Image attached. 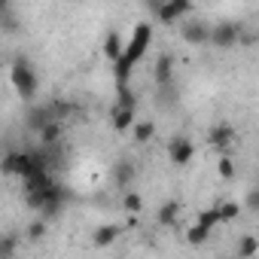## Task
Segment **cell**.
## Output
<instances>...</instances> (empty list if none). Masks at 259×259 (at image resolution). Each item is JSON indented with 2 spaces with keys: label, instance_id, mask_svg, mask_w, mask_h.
Instances as JSON below:
<instances>
[{
  "label": "cell",
  "instance_id": "obj_20",
  "mask_svg": "<svg viewBox=\"0 0 259 259\" xmlns=\"http://www.w3.org/2000/svg\"><path fill=\"white\" fill-rule=\"evenodd\" d=\"M210 232H213V229H207V226H201V223H192V226L186 229V241H189L192 247H201V244L210 241Z\"/></svg>",
  "mask_w": 259,
  "mask_h": 259
},
{
  "label": "cell",
  "instance_id": "obj_5",
  "mask_svg": "<svg viewBox=\"0 0 259 259\" xmlns=\"http://www.w3.org/2000/svg\"><path fill=\"white\" fill-rule=\"evenodd\" d=\"M180 37H183V43H189V46H207V43H210V25H207L204 19L186 16V19L180 22Z\"/></svg>",
  "mask_w": 259,
  "mask_h": 259
},
{
  "label": "cell",
  "instance_id": "obj_18",
  "mask_svg": "<svg viewBox=\"0 0 259 259\" xmlns=\"http://www.w3.org/2000/svg\"><path fill=\"white\" fill-rule=\"evenodd\" d=\"M25 235H28V241H31V244H40V241L49 235V220H46V217L31 220V223H28V229H25Z\"/></svg>",
  "mask_w": 259,
  "mask_h": 259
},
{
  "label": "cell",
  "instance_id": "obj_25",
  "mask_svg": "<svg viewBox=\"0 0 259 259\" xmlns=\"http://www.w3.org/2000/svg\"><path fill=\"white\" fill-rule=\"evenodd\" d=\"M238 256H256L259 253V241L253 238V235H241V241H238Z\"/></svg>",
  "mask_w": 259,
  "mask_h": 259
},
{
  "label": "cell",
  "instance_id": "obj_11",
  "mask_svg": "<svg viewBox=\"0 0 259 259\" xmlns=\"http://www.w3.org/2000/svg\"><path fill=\"white\" fill-rule=\"evenodd\" d=\"M153 79H156V85H159V89L174 85V55L162 52V55L156 58V64H153Z\"/></svg>",
  "mask_w": 259,
  "mask_h": 259
},
{
  "label": "cell",
  "instance_id": "obj_7",
  "mask_svg": "<svg viewBox=\"0 0 259 259\" xmlns=\"http://www.w3.org/2000/svg\"><path fill=\"white\" fill-rule=\"evenodd\" d=\"M52 119H58V110H55V104H46V107H31V110L25 113V132H31V135H40L43 128L52 122Z\"/></svg>",
  "mask_w": 259,
  "mask_h": 259
},
{
  "label": "cell",
  "instance_id": "obj_21",
  "mask_svg": "<svg viewBox=\"0 0 259 259\" xmlns=\"http://www.w3.org/2000/svg\"><path fill=\"white\" fill-rule=\"evenodd\" d=\"M116 107H135V110H138V95H135L132 82L116 85Z\"/></svg>",
  "mask_w": 259,
  "mask_h": 259
},
{
  "label": "cell",
  "instance_id": "obj_8",
  "mask_svg": "<svg viewBox=\"0 0 259 259\" xmlns=\"http://www.w3.org/2000/svg\"><path fill=\"white\" fill-rule=\"evenodd\" d=\"M64 204H67V189H64L61 183H52V186L46 189V201H43V207H40L37 213L46 217V220H55V217H61Z\"/></svg>",
  "mask_w": 259,
  "mask_h": 259
},
{
  "label": "cell",
  "instance_id": "obj_15",
  "mask_svg": "<svg viewBox=\"0 0 259 259\" xmlns=\"http://www.w3.org/2000/svg\"><path fill=\"white\" fill-rule=\"evenodd\" d=\"M119 235H122V229H119L116 223H104V226H98V229L92 232V244H95V247H110V244H116Z\"/></svg>",
  "mask_w": 259,
  "mask_h": 259
},
{
  "label": "cell",
  "instance_id": "obj_17",
  "mask_svg": "<svg viewBox=\"0 0 259 259\" xmlns=\"http://www.w3.org/2000/svg\"><path fill=\"white\" fill-rule=\"evenodd\" d=\"M61 132H64V128H61V119H52V122L43 128V132L37 135V138H40V144H43V147H58Z\"/></svg>",
  "mask_w": 259,
  "mask_h": 259
},
{
  "label": "cell",
  "instance_id": "obj_3",
  "mask_svg": "<svg viewBox=\"0 0 259 259\" xmlns=\"http://www.w3.org/2000/svg\"><path fill=\"white\" fill-rule=\"evenodd\" d=\"M241 34H244L241 22L220 19L217 25H210V46H217V49H235L241 43Z\"/></svg>",
  "mask_w": 259,
  "mask_h": 259
},
{
  "label": "cell",
  "instance_id": "obj_14",
  "mask_svg": "<svg viewBox=\"0 0 259 259\" xmlns=\"http://www.w3.org/2000/svg\"><path fill=\"white\" fill-rule=\"evenodd\" d=\"M177 217H180V201H174V198L162 201L159 210H156V223H159L162 229H171V226L177 223Z\"/></svg>",
  "mask_w": 259,
  "mask_h": 259
},
{
  "label": "cell",
  "instance_id": "obj_10",
  "mask_svg": "<svg viewBox=\"0 0 259 259\" xmlns=\"http://www.w3.org/2000/svg\"><path fill=\"white\" fill-rule=\"evenodd\" d=\"M110 180H113V186L128 189V186L138 180V162L135 159H119L113 165V171H110Z\"/></svg>",
  "mask_w": 259,
  "mask_h": 259
},
{
  "label": "cell",
  "instance_id": "obj_2",
  "mask_svg": "<svg viewBox=\"0 0 259 259\" xmlns=\"http://www.w3.org/2000/svg\"><path fill=\"white\" fill-rule=\"evenodd\" d=\"M150 43H153V25H150V22H138L135 31H132V37H128V43H125V52H122V55L132 61V64H138V61L147 55Z\"/></svg>",
  "mask_w": 259,
  "mask_h": 259
},
{
  "label": "cell",
  "instance_id": "obj_24",
  "mask_svg": "<svg viewBox=\"0 0 259 259\" xmlns=\"http://www.w3.org/2000/svg\"><path fill=\"white\" fill-rule=\"evenodd\" d=\"M195 223H201V226H207V229L223 226V220H220V210H217V207H204V210H198V213H195Z\"/></svg>",
  "mask_w": 259,
  "mask_h": 259
},
{
  "label": "cell",
  "instance_id": "obj_9",
  "mask_svg": "<svg viewBox=\"0 0 259 259\" xmlns=\"http://www.w3.org/2000/svg\"><path fill=\"white\" fill-rule=\"evenodd\" d=\"M207 144L217 150V153H226L232 144H235V128L229 122H217L207 128Z\"/></svg>",
  "mask_w": 259,
  "mask_h": 259
},
{
  "label": "cell",
  "instance_id": "obj_23",
  "mask_svg": "<svg viewBox=\"0 0 259 259\" xmlns=\"http://www.w3.org/2000/svg\"><path fill=\"white\" fill-rule=\"evenodd\" d=\"M217 210H220V220H223V223H235V220L241 217L244 204H238V201H220Z\"/></svg>",
  "mask_w": 259,
  "mask_h": 259
},
{
  "label": "cell",
  "instance_id": "obj_19",
  "mask_svg": "<svg viewBox=\"0 0 259 259\" xmlns=\"http://www.w3.org/2000/svg\"><path fill=\"white\" fill-rule=\"evenodd\" d=\"M132 135H135V144H150V141L156 138V122H153V119L135 122V128H132Z\"/></svg>",
  "mask_w": 259,
  "mask_h": 259
},
{
  "label": "cell",
  "instance_id": "obj_28",
  "mask_svg": "<svg viewBox=\"0 0 259 259\" xmlns=\"http://www.w3.org/2000/svg\"><path fill=\"white\" fill-rule=\"evenodd\" d=\"M13 253H16V241L4 238V244H0V256H13Z\"/></svg>",
  "mask_w": 259,
  "mask_h": 259
},
{
  "label": "cell",
  "instance_id": "obj_16",
  "mask_svg": "<svg viewBox=\"0 0 259 259\" xmlns=\"http://www.w3.org/2000/svg\"><path fill=\"white\" fill-rule=\"evenodd\" d=\"M122 52H125L122 34H119V31H107V34H104V58H107V61H116Z\"/></svg>",
  "mask_w": 259,
  "mask_h": 259
},
{
  "label": "cell",
  "instance_id": "obj_26",
  "mask_svg": "<svg viewBox=\"0 0 259 259\" xmlns=\"http://www.w3.org/2000/svg\"><path fill=\"white\" fill-rule=\"evenodd\" d=\"M244 210H250V213L259 217V186H250V189H247V195H244Z\"/></svg>",
  "mask_w": 259,
  "mask_h": 259
},
{
  "label": "cell",
  "instance_id": "obj_22",
  "mask_svg": "<svg viewBox=\"0 0 259 259\" xmlns=\"http://www.w3.org/2000/svg\"><path fill=\"white\" fill-rule=\"evenodd\" d=\"M122 210H125V213H132V217H138V213L144 210V198H141V192L128 189V192L122 195Z\"/></svg>",
  "mask_w": 259,
  "mask_h": 259
},
{
  "label": "cell",
  "instance_id": "obj_13",
  "mask_svg": "<svg viewBox=\"0 0 259 259\" xmlns=\"http://www.w3.org/2000/svg\"><path fill=\"white\" fill-rule=\"evenodd\" d=\"M52 183H58V180H55V174H52V168H40V171H34L31 177H25V180H22L25 192H31V189H49Z\"/></svg>",
  "mask_w": 259,
  "mask_h": 259
},
{
  "label": "cell",
  "instance_id": "obj_12",
  "mask_svg": "<svg viewBox=\"0 0 259 259\" xmlns=\"http://www.w3.org/2000/svg\"><path fill=\"white\" fill-rule=\"evenodd\" d=\"M135 107H113V116H110V125L116 135H125L128 128H135Z\"/></svg>",
  "mask_w": 259,
  "mask_h": 259
},
{
  "label": "cell",
  "instance_id": "obj_4",
  "mask_svg": "<svg viewBox=\"0 0 259 259\" xmlns=\"http://www.w3.org/2000/svg\"><path fill=\"white\" fill-rule=\"evenodd\" d=\"M192 10H195V0H165L153 19H156L159 25H177V22H183L186 16H192Z\"/></svg>",
  "mask_w": 259,
  "mask_h": 259
},
{
  "label": "cell",
  "instance_id": "obj_1",
  "mask_svg": "<svg viewBox=\"0 0 259 259\" xmlns=\"http://www.w3.org/2000/svg\"><path fill=\"white\" fill-rule=\"evenodd\" d=\"M10 82H13V89L22 101H34L37 92H40V76H37V70L31 67V61L25 55H19L10 64Z\"/></svg>",
  "mask_w": 259,
  "mask_h": 259
},
{
  "label": "cell",
  "instance_id": "obj_29",
  "mask_svg": "<svg viewBox=\"0 0 259 259\" xmlns=\"http://www.w3.org/2000/svg\"><path fill=\"white\" fill-rule=\"evenodd\" d=\"M162 4H165V0H144V7H147V10H150V16H156V13H159V7H162Z\"/></svg>",
  "mask_w": 259,
  "mask_h": 259
},
{
  "label": "cell",
  "instance_id": "obj_27",
  "mask_svg": "<svg viewBox=\"0 0 259 259\" xmlns=\"http://www.w3.org/2000/svg\"><path fill=\"white\" fill-rule=\"evenodd\" d=\"M217 174H220L223 180H232V177H235V162H232L229 156H220V162H217Z\"/></svg>",
  "mask_w": 259,
  "mask_h": 259
},
{
  "label": "cell",
  "instance_id": "obj_6",
  "mask_svg": "<svg viewBox=\"0 0 259 259\" xmlns=\"http://www.w3.org/2000/svg\"><path fill=\"white\" fill-rule=\"evenodd\" d=\"M168 159L174 168H186L192 159H195V144L186 138V135H174L168 141Z\"/></svg>",
  "mask_w": 259,
  "mask_h": 259
}]
</instances>
